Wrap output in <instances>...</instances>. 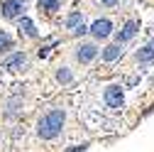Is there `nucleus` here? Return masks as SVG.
Wrapping results in <instances>:
<instances>
[{
    "label": "nucleus",
    "instance_id": "nucleus-1",
    "mask_svg": "<svg viewBox=\"0 0 154 152\" xmlns=\"http://www.w3.org/2000/svg\"><path fill=\"white\" fill-rule=\"evenodd\" d=\"M64 120H66V113H64L61 108L49 110L47 116H42V118H39V123H37V135H39L42 140H54V138L61 132Z\"/></svg>",
    "mask_w": 154,
    "mask_h": 152
},
{
    "label": "nucleus",
    "instance_id": "nucleus-2",
    "mask_svg": "<svg viewBox=\"0 0 154 152\" xmlns=\"http://www.w3.org/2000/svg\"><path fill=\"white\" fill-rule=\"evenodd\" d=\"M103 101H105V106H108L112 113H118V110L122 108V103H125L122 86H118V84H110V86H105V91H103Z\"/></svg>",
    "mask_w": 154,
    "mask_h": 152
},
{
    "label": "nucleus",
    "instance_id": "nucleus-3",
    "mask_svg": "<svg viewBox=\"0 0 154 152\" xmlns=\"http://www.w3.org/2000/svg\"><path fill=\"white\" fill-rule=\"evenodd\" d=\"M88 32L95 37V40H105V37H110V32H112V22L105 20V17H103V20H95Z\"/></svg>",
    "mask_w": 154,
    "mask_h": 152
},
{
    "label": "nucleus",
    "instance_id": "nucleus-4",
    "mask_svg": "<svg viewBox=\"0 0 154 152\" xmlns=\"http://www.w3.org/2000/svg\"><path fill=\"white\" fill-rule=\"evenodd\" d=\"M95 54H98V47H95V44H91V42H86V44H79V47H76V59H79L81 64L93 62V59H95Z\"/></svg>",
    "mask_w": 154,
    "mask_h": 152
},
{
    "label": "nucleus",
    "instance_id": "nucleus-5",
    "mask_svg": "<svg viewBox=\"0 0 154 152\" xmlns=\"http://www.w3.org/2000/svg\"><path fill=\"white\" fill-rule=\"evenodd\" d=\"M25 10V0H5L3 3V15L5 17H17Z\"/></svg>",
    "mask_w": 154,
    "mask_h": 152
},
{
    "label": "nucleus",
    "instance_id": "nucleus-6",
    "mask_svg": "<svg viewBox=\"0 0 154 152\" xmlns=\"http://www.w3.org/2000/svg\"><path fill=\"white\" fill-rule=\"evenodd\" d=\"M137 30H140V25L134 22V20H130L125 27H122V32H118V44H122V42H127V40H132L134 34H137Z\"/></svg>",
    "mask_w": 154,
    "mask_h": 152
},
{
    "label": "nucleus",
    "instance_id": "nucleus-7",
    "mask_svg": "<svg viewBox=\"0 0 154 152\" xmlns=\"http://www.w3.org/2000/svg\"><path fill=\"white\" fill-rule=\"evenodd\" d=\"M120 56H122V44H118V42L103 49V59L105 62H115V59H120Z\"/></svg>",
    "mask_w": 154,
    "mask_h": 152
},
{
    "label": "nucleus",
    "instance_id": "nucleus-8",
    "mask_svg": "<svg viewBox=\"0 0 154 152\" xmlns=\"http://www.w3.org/2000/svg\"><path fill=\"white\" fill-rule=\"evenodd\" d=\"M137 62H140V64H152V62H154V49H152L149 44L137 52Z\"/></svg>",
    "mask_w": 154,
    "mask_h": 152
},
{
    "label": "nucleus",
    "instance_id": "nucleus-9",
    "mask_svg": "<svg viewBox=\"0 0 154 152\" xmlns=\"http://www.w3.org/2000/svg\"><path fill=\"white\" fill-rule=\"evenodd\" d=\"M37 8L47 10V12H54V10H59V0H37Z\"/></svg>",
    "mask_w": 154,
    "mask_h": 152
},
{
    "label": "nucleus",
    "instance_id": "nucleus-10",
    "mask_svg": "<svg viewBox=\"0 0 154 152\" xmlns=\"http://www.w3.org/2000/svg\"><path fill=\"white\" fill-rule=\"evenodd\" d=\"M22 64H25V54H15L3 64V69H15V66H22Z\"/></svg>",
    "mask_w": 154,
    "mask_h": 152
},
{
    "label": "nucleus",
    "instance_id": "nucleus-11",
    "mask_svg": "<svg viewBox=\"0 0 154 152\" xmlns=\"http://www.w3.org/2000/svg\"><path fill=\"white\" fill-rule=\"evenodd\" d=\"M20 30H25L27 37H37V30L32 25V20H27V17H22V22H20Z\"/></svg>",
    "mask_w": 154,
    "mask_h": 152
},
{
    "label": "nucleus",
    "instance_id": "nucleus-12",
    "mask_svg": "<svg viewBox=\"0 0 154 152\" xmlns=\"http://www.w3.org/2000/svg\"><path fill=\"white\" fill-rule=\"evenodd\" d=\"M66 25H69L71 30H73V27H79V25H81V12H73V15H69Z\"/></svg>",
    "mask_w": 154,
    "mask_h": 152
},
{
    "label": "nucleus",
    "instance_id": "nucleus-13",
    "mask_svg": "<svg viewBox=\"0 0 154 152\" xmlns=\"http://www.w3.org/2000/svg\"><path fill=\"white\" fill-rule=\"evenodd\" d=\"M3 47H12V37L5 34V32H0V49Z\"/></svg>",
    "mask_w": 154,
    "mask_h": 152
},
{
    "label": "nucleus",
    "instance_id": "nucleus-14",
    "mask_svg": "<svg viewBox=\"0 0 154 152\" xmlns=\"http://www.w3.org/2000/svg\"><path fill=\"white\" fill-rule=\"evenodd\" d=\"M59 81H64V84H69V81H71V74H69L66 69H64V71H59Z\"/></svg>",
    "mask_w": 154,
    "mask_h": 152
},
{
    "label": "nucleus",
    "instance_id": "nucleus-15",
    "mask_svg": "<svg viewBox=\"0 0 154 152\" xmlns=\"http://www.w3.org/2000/svg\"><path fill=\"white\" fill-rule=\"evenodd\" d=\"M71 32H73V34H86V32H88V27H86V25H83V22H81V25H79V27H73V30H71Z\"/></svg>",
    "mask_w": 154,
    "mask_h": 152
},
{
    "label": "nucleus",
    "instance_id": "nucleus-16",
    "mask_svg": "<svg viewBox=\"0 0 154 152\" xmlns=\"http://www.w3.org/2000/svg\"><path fill=\"white\" fill-rule=\"evenodd\" d=\"M103 5H108V8H112V5H118V0H100Z\"/></svg>",
    "mask_w": 154,
    "mask_h": 152
},
{
    "label": "nucleus",
    "instance_id": "nucleus-17",
    "mask_svg": "<svg viewBox=\"0 0 154 152\" xmlns=\"http://www.w3.org/2000/svg\"><path fill=\"white\" fill-rule=\"evenodd\" d=\"M149 47H152V49H154V40H152V42H149Z\"/></svg>",
    "mask_w": 154,
    "mask_h": 152
}]
</instances>
